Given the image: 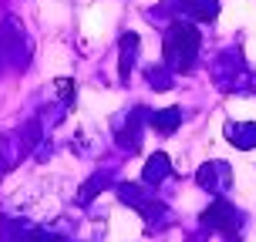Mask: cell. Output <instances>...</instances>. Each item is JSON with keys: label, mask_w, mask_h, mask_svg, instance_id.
<instances>
[{"label": "cell", "mask_w": 256, "mask_h": 242, "mask_svg": "<svg viewBox=\"0 0 256 242\" xmlns=\"http://www.w3.org/2000/svg\"><path fill=\"white\" fill-rule=\"evenodd\" d=\"M148 118H152V115H148L145 108H135V111H132V115L122 121V135H118V145L125 141V148H132V152H135V148H138V141H142V128H145V121H148Z\"/></svg>", "instance_id": "obj_3"}, {"label": "cell", "mask_w": 256, "mask_h": 242, "mask_svg": "<svg viewBox=\"0 0 256 242\" xmlns=\"http://www.w3.org/2000/svg\"><path fill=\"white\" fill-rule=\"evenodd\" d=\"M118 71H122V81H128V74H132V64H135V57H138V34H122V47H118Z\"/></svg>", "instance_id": "obj_6"}, {"label": "cell", "mask_w": 256, "mask_h": 242, "mask_svg": "<svg viewBox=\"0 0 256 242\" xmlns=\"http://www.w3.org/2000/svg\"><path fill=\"white\" fill-rule=\"evenodd\" d=\"M179 121H182L179 108H166V111H155V115L148 118V125H152L158 135H172V131L179 128Z\"/></svg>", "instance_id": "obj_8"}, {"label": "cell", "mask_w": 256, "mask_h": 242, "mask_svg": "<svg viewBox=\"0 0 256 242\" xmlns=\"http://www.w3.org/2000/svg\"><path fill=\"white\" fill-rule=\"evenodd\" d=\"M199 185H206L209 192H226L232 185V175L222 162H209V165L199 168Z\"/></svg>", "instance_id": "obj_4"}, {"label": "cell", "mask_w": 256, "mask_h": 242, "mask_svg": "<svg viewBox=\"0 0 256 242\" xmlns=\"http://www.w3.org/2000/svg\"><path fill=\"white\" fill-rule=\"evenodd\" d=\"M0 47H4V61L14 64V54H17V71L27 67V61H30V44H27V37H24V30H20L17 20H7L4 24V30H0Z\"/></svg>", "instance_id": "obj_2"}, {"label": "cell", "mask_w": 256, "mask_h": 242, "mask_svg": "<svg viewBox=\"0 0 256 242\" xmlns=\"http://www.w3.org/2000/svg\"><path fill=\"white\" fill-rule=\"evenodd\" d=\"M168 172H172V162H168V155H152L148 162H145V168H142V179H145V185H158V182L168 179Z\"/></svg>", "instance_id": "obj_7"}, {"label": "cell", "mask_w": 256, "mask_h": 242, "mask_svg": "<svg viewBox=\"0 0 256 242\" xmlns=\"http://www.w3.org/2000/svg\"><path fill=\"white\" fill-rule=\"evenodd\" d=\"M24 242H68V239L58 236V232H51V229H30Z\"/></svg>", "instance_id": "obj_13"}, {"label": "cell", "mask_w": 256, "mask_h": 242, "mask_svg": "<svg viewBox=\"0 0 256 242\" xmlns=\"http://www.w3.org/2000/svg\"><path fill=\"white\" fill-rule=\"evenodd\" d=\"M30 152V145L24 141V135L17 131V135H4L0 138V162H4V168H14L20 165V158Z\"/></svg>", "instance_id": "obj_5"}, {"label": "cell", "mask_w": 256, "mask_h": 242, "mask_svg": "<svg viewBox=\"0 0 256 242\" xmlns=\"http://www.w3.org/2000/svg\"><path fill=\"white\" fill-rule=\"evenodd\" d=\"M202 219L209 222V226H219L222 232H230L232 226H236V212H232V209H230L226 202H216V205H212V209H209V212H206Z\"/></svg>", "instance_id": "obj_9"}, {"label": "cell", "mask_w": 256, "mask_h": 242, "mask_svg": "<svg viewBox=\"0 0 256 242\" xmlns=\"http://www.w3.org/2000/svg\"><path fill=\"white\" fill-rule=\"evenodd\" d=\"M182 7H186L196 20H212L219 13V0H182Z\"/></svg>", "instance_id": "obj_11"}, {"label": "cell", "mask_w": 256, "mask_h": 242, "mask_svg": "<svg viewBox=\"0 0 256 242\" xmlns=\"http://www.w3.org/2000/svg\"><path fill=\"white\" fill-rule=\"evenodd\" d=\"M199 44L202 34L192 24H172L166 40H162V54H166V67L172 71H192V64L199 57Z\"/></svg>", "instance_id": "obj_1"}, {"label": "cell", "mask_w": 256, "mask_h": 242, "mask_svg": "<svg viewBox=\"0 0 256 242\" xmlns=\"http://www.w3.org/2000/svg\"><path fill=\"white\" fill-rule=\"evenodd\" d=\"M226 135H230L240 148H250V145H256V128L253 125H230L226 128Z\"/></svg>", "instance_id": "obj_12"}, {"label": "cell", "mask_w": 256, "mask_h": 242, "mask_svg": "<svg viewBox=\"0 0 256 242\" xmlns=\"http://www.w3.org/2000/svg\"><path fill=\"white\" fill-rule=\"evenodd\" d=\"M148 77H152V88H158V91L168 88V74L162 71V67H152V71H148Z\"/></svg>", "instance_id": "obj_14"}, {"label": "cell", "mask_w": 256, "mask_h": 242, "mask_svg": "<svg viewBox=\"0 0 256 242\" xmlns=\"http://www.w3.org/2000/svg\"><path fill=\"white\" fill-rule=\"evenodd\" d=\"M0 67H4V47H0Z\"/></svg>", "instance_id": "obj_15"}, {"label": "cell", "mask_w": 256, "mask_h": 242, "mask_svg": "<svg viewBox=\"0 0 256 242\" xmlns=\"http://www.w3.org/2000/svg\"><path fill=\"white\" fill-rule=\"evenodd\" d=\"M104 185H112V172H108V168H104V172H98V175H91V179L84 182V189L78 192V202H81V205L91 202L94 195H102V192H104Z\"/></svg>", "instance_id": "obj_10"}]
</instances>
